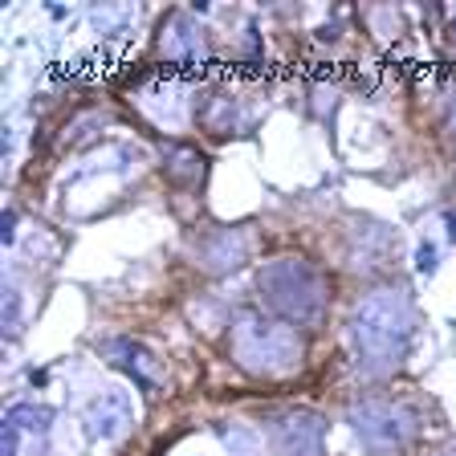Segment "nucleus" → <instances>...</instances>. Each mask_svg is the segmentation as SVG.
I'll return each instance as SVG.
<instances>
[{
  "label": "nucleus",
  "instance_id": "obj_1",
  "mask_svg": "<svg viewBox=\"0 0 456 456\" xmlns=\"http://www.w3.org/2000/svg\"><path fill=\"white\" fill-rule=\"evenodd\" d=\"M420 269H423V273H432V269H436V249H432V244H423V249H420Z\"/></svg>",
  "mask_w": 456,
  "mask_h": 456
},
{
  "label": "nucleus",
  "instance_id": "obj_2",
  "mask_svg": "<svg viewBox=\"0 0 456 456\" xmlns=\"http://www.w3.org/2000/svg\"><path fill=\"white\" fill-rule=\"evenodd\" d=\"M448 224H452V228H448V236L456 241V216H448Z\"/></svg>",
  "mask_w": 456,
  "mask_h": 456
}]
</instances>
